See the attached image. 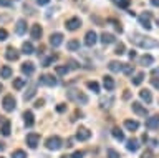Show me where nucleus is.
Instances as JSON below:
<instances>
[{
  "instance_id": "nucleus-1",
  "label": "nucleus",
  "mask_w": 159,
  "mask_h": 158,
  "mask_svg": "<svg viewBox=\"0 0 159 158\" xmlns=\"http://www.w3.org/2000/svg\"><path fill=\"white\" fill-rule=\"evenodd\" d=\"M129 40H131V43H134L136 47L144 48V50H149V48H159V42L157 40H154V38H151V37L139 35V33H133Z\"/></svg>"
},
{
  "instance_id": "nucleus-2",
  "label": "nucleus",
  "mask_w": 159,
  "mask_h": 158,
  "mask_svg": "<svg viewBox=\"0 0 159 158\" xmlns=\"http://www.w3.org/2000/svg\"><path fill=\"white\" fill-rule=\"evenodd\" d=\"M66 97H68V100L78 103V105H86L88 103V97L84 95L83 92L76 90V88H70V90L66 92Z\"/></svg>"
},
{
  "instance_id": "nucleus-3",
  "label": "nucleus",
  "mask_w": 159,
  "mask_h": 158,
  "mask_svg": "<svg viewBox=\"0 0 159 158\" xmlns=\"http://www.w3.org/2000/svg\"><path fill=\"white\" fill-rule=\"evenodd\" d=\"M45 146L48 148V150H53V151H57V150H60V148L63 146V141H61V138L60 136H50L47 141H45Z\"/></svg>"
},
{
  "instance_id": "nucleus-4",
  "label": "nucleus",
  "mask_w": 159,
  "mask_h": 158,
  "mask_svg": "<svg viewBox=\"0 0 159 158\" xmlns=\"http://www.w3.org/2000/svg\"><path fill=\"white\" fill-rule=\"evenodd\" d=\"M2 107L5 112H13L15 107H17V100L13 98V95H5L2 100Z\"/></svg>"
},
{
  "instance_id": "nucleus-5",
  "label": "nucleus",
  "mask_w": 159,
  "mask_h": 158,
  "mask_svg": "<svg viewBox=\"0 0 159 158\" xmlns=\"http://www.w3.org/2000/svg\"><path fill=\"white\" fill-rule=\"evenodd\" d=\"M139 20V25H141L143 28H146V30H151V12H143L141 15L138 17Z\"/></svg>"
},
{
  "instance_id": "nucleus-6",
  "label": "nucleus",
  "mask_w": 159,
  "mask_h": 158,
  "mask_svg": "<svg viewBox=\"0 0 159 158\" xmlns=\"http://www.w3.org/2000/svg\"><path fill=\"white\" fill-rule=\"evenodd\" d=\"M65 27H66V30L75 32V30H78V28L81 27V20H80L78 17H71V18H68V20L65 22Z\"/></svg>"
},
{
  "instance_id": "nucleus-7",
  "label": "nucleus",
  "mask_w": 159,
  "mask_h": 158,
  "mask_svg": "<svg viewBox=\"0 0 159 158\" xmlns=\"http://www.w3.org/2000/svg\"><path fill=\"white\" fill-rule=\"evenodd\" d=\"M75 136H76V140H80V141H86V140H89V136H91V132L84 127H80Z\"/></svg>"
},
{
  "instance_id": "nucleus-8",
  "label": "nucleus",
  "mask_w": 159,
  "mask_h": 158,
  "mask_svg": "<svg viewBox=\"0 0 159 158\" xmlns=\"http://www.w3.org/2000/svg\"><path fill=\"white\" fill-rule=\"evenodd\" d=\"M131 108H133V112L136 113L138 117H148V108L144 105H141L139 102H133Z\"/></svg>"
},
{
  "instance_id": "nucleus-9",
  "label": "nucleus",
  "mask_w": 159,
  "mask_h": 158,
  "mask_svg": "<svg viewBox=\"0 0 159 158\" xmlns=\"http://www.w3.org/2000/svg\"><path fill=\"white\" fill-rule=\"evenodd\" d=\"M40 83H42V85H47V87H57L58 80L53 75H42L40 77Z\"/></svg>"
},
{
  "instance_id": "nucleus-10",
  "label": "nucleus",
  "mask_w": 159,
  "mask_h": 158,
  "mask_svg": "<svg viewBox=\"0 0 159 158\" xmlns=\"http://www.w3.org/2000/svg\"><path fill=\"white\" fill-rule=\"evenodd\" d=\"M61 43H63V33L57 32V33H52V35H50V45H52L53 48L60 47Z\"/></svg>"
},
{
  "instance_id": "nucleus-11",
  "label": "nucleus",
  "mask_w": 159,
  "mask_h": 158,
  "mask_svg": "<svg viewBox=\"0 0 159 158\" xmlns=\"http://www.w3.org/2000/svg\"><path fill=\"white\" fill-rule=\"evenodd\" d=\"M96 42H98V35H96V32H93V30L86 32V35H84V45H86V47H93Z\"/></svg>"
},
{
  "instance_id": "nucleus-12",
  "label": "nucleus",
  "mask_w": 159,
  "mask_h": 158,
  "mask_svg": "<svg viewBox=\"0 0 159 158\" xmlns=\"http://www.w3.org/2000/svg\"><path fill=\"white\" fill-rule=\"evenodd\" d=\"M18 57H20V52H18L15 47H8L7 50H5V58H7V60H10V62L18 60Z\"/></svg>"
},
{
  "instance_id": "nucleus-13",
  "label": "nucleus",
  "mask_w": 159,
  "mask_h": 158,
  "mask_svg": "<svg viewBox=\"0 0 159 158\" xmlns=\"http://www.w3.org/2000/svg\"><path fill=\"white\" fill-rule=\"evenodd\" d=\"M40 143V135L38 133H28L27 135V145L30 148H37Z\"/></svg>"
},
{
  "instance_id": "nucleus-14",
  "label": "nucleus",
  "mask_w": 159,
  "mask_h": 158,
  "mask_svg": "<svg viewBox=\"0 0 159 158\" xmlns=\"http://www.w3.org/2000/svg\"><path fill=\"white\" fill-rule=\"evenodd\" d=\"M146 128H149V130H156V128H159V115L149 117L146 120Z\"/></svg>"
},
{
  "instance_id": "nucleus-15",
  "label": "nucleus",
  "mask_w": 159,
  "mask_h": 158,
  "mask_svg": "<svg viewBox=\"0 0 159 158\" xmlns=\"http://www.w3.org/2000/svg\"><path fill=\"white\" fill-rule=\"evenodd\" d=\"M42 33H43V30H42V27H40L38 23H35V25H32L30 35H32L33 40H40V38H42Z\"/></svg>"
},
{
  "instance_id": "nucleus-16",
  "label": "nucleus",
  "mask_w": 159,
  "mask_h": 158,
  "mask_svg": "<svg viewBox=\"0 0 159 158\" xmlns=\"http://www.w3.org/2000/svg\"><path fill=\"white\" fill-rule=\"evenodd\" d=\"M22 73H25L27 77H30V75H33V72H35V65L32 62H25V63H22Z\"/></svg>"
},
{
  "instance_id": "nucleus-17",
  "label": "nucleus",
  "mask_w": 159,
  "mask_h": 158,
  "mask_svg": "<svg viewBox=\"0 0 159 158\" xmlns=\"http://www.w3.org/2000/svg\"><path fill=\"white\" fill-rule=\"evenodd\" d=\"M23 122H25V127H33V123H35V117H33V113L27 110V112H23Z\"/></svg>"
},
{
  "instance_id": "nucleus-18",
  "label": "nucleus",
  "mask_w": 159,
  "mask_h": 158,
  "mask_svg": "<svg viewBox=\"0 0 159 158\" xmlns=\"http://www.w3.org/2000/svg\"><path fill=\"white\" fill-rule=\"evenodd\" d=\"M35 93H37V85H35V83H32V85L28 87V90L23 93V100H25V102L32 100V98L35 97Z\"/></svg>"
},
{
  "instance_id": "nucleus-19",
  "label": "nucleus",
  "mask_w": 159,
  "mask_h": 158,
  "mask_svg": "<svg viewBox=\"0 0 159 158\" xmlns=\"http://www.w3.org/2000/svg\"><path fill=\"white\" fill-rule=\"evenodd\" d=\"M126 148H128V151H138L139 150V141L136 140V138H129V140L126 141Z\"/></svg>"
},
{
  "instance_id": "nucleus-20",
  "label": "nucleus",
  "mask_w": 159,
  "mask_h": 158,
  "mask_svg": "<svg viewBox=\"0 0 159 158\" xmlns=\"http://www.w3.org/2000/svg\"><path fill=\"white\" fill-rule=\"evenodd\" d=\"M103 85H104V88H106L108 92H113L114 90V80H113V77L104 75L103 77Z\"/></svg>"
},
{
  "instance_id": "nucleus-21",
  "label": "nucleus",
  "mask_w": 159,
  "mask_h": 158,
  "mask_svg": "<svg viewBox=\"0 0 159 158\" xmlns=\"http://www.w3.org/2000/svg\"><path fill=\"white\" fill-rule=\"evenodd\" d=\"M99 40H101L103 45H111V43H114V35L103 32V33H101V37H99Z\"/></svg>"
},
{
  "instance_id": "nucleus-22",
  "label": "nucleus",
  "mask_w": 159,
  "mask_h": 158,
  "mask_svg": "<svg viewBox=\"0 0 159 158\" xmlns=\"http://www.w3.org/2000/svg\"><path fill=\"white\" fill-rule=\"evenodd\" d=\"M15 32L18 33V35H23L25 32H27V22L23 20V18H20L17 22V25H15Z\"/></svg>"
},
{
  "instance_id": "nucleus-23",
  "label": "nucleus",
  "mask_w": 159,
  "mask_h": 158,
  "mask_svg": "<svg viewBox=\"0 0 159 158\" xmlns=\"http://www.w3.org/2000/svg\"><path fill=\"white\" fill-rule=\"evenodd\" d=\"M108 68H109V70H111L113 73L123 72V63H121V62H116V60H113V62H109Z\"/></svg>"
},
{
  "instance_id": "nucleus-24",
  "label": "nucleus",
  "mask_w": 159,
  "mask_h": 158,
  "mask_svg": "<svg viewBox=\"0 0 159 158\" xmlns=\"http://www.w3.org/2000/svg\"><path fill=\"white\" fill-rule=\"evenodd\" d=\"M124 128L129 132H136L139 128V123L136 120H124Z\"/></svg>"
},
{
  "instance_id": "nucleus-25",
  "label": "nucleus",
  "mask_w": 159,
  "mask_h": 158,
  "mask_svg": "<svg viewBox=\"0 0 159 158\" xmlns=\"http://www.w3.org/2000/svg\"><path fill=\"white\" fill-rule=\"evenodd\" d=\"M139 63H141V65H144V67L152 65V63H154V58H152V55H149V53H146V55H143L141 58H139Z\"/></svg>"
},
{
  "instance_id": "nucleus-26",
  "label": "nucleus",
  "mask_w": 159,
  "mask_h": 158,
  "mask_svg": "<svg viewBox=\"0 0 159 158\" xmlns=\"http://www.w3.org/2000/svg\"><path fill=\"white\" fill-rule=\"evenodd\" d=\"M33 52H35V48H33V45H32V42H23L22 53H25V55H32Z\"/></svg>"
},
{
  "instance_id": "nucleus-27",
  "label": "nucleus",
  "mask_w": 159,
  "mask_h": 158,
  "mask_svg": "<svg viewBox=\"0 0 159 158\" xmlns=\"http://www.w3.org/2000/svg\"><path fill=\"white\" fill-rule=\"evenodd\" d=\"M13 75V72H12V68H10L8 65H3L2 68H0V77L2 78H10Z\"/></svg>"
},
{
  "instance_id": "nucleus-28",
  "label": "nucleus",
  "mask_w": 159,
  "mask_h": 158,
  "mask_svg": "<svg viewBox=\"0 0 159 158\" xmlns=\"http://www.w3.org/2000/svg\"><path fill=\"white\" fill-rule=\"evenodd\" d=\"M139 97H141V100L146 102V103L152 102V95H151V92H149V90H141V92H139Z\"/></svg>"
},
{
  "instance_id": "nucleus-29",
  "label": "nucleus",
  "mask_w": 159,
  "mask_h": 158,
  "mask_svg": "<svg viewBox=\"0 0 159 158\" xmlns=\"http://www.w3.org/2000/svg\"><path fill=\"white\" fill-rule=\"evenodd\" d=\"M0 133H2L3 136H8V135H10V122H8V120H3V122H2Z\"/></svg>"
},
{
  "instance_id": "nucleus-30",
  "label": "nucleus",
  "mask_w": 159,
  "mask_h": 158,
  "mask_svg": "<svg viewBox=\"0 0 159 158\" xmlns=\"http://www.w3.org/2000/svg\"><path fill=\"white\" fill-rule=\"evenodd\" d=\"M111 133H113V136H114V140H118V141H123V140H124V133L121 132V128H118V127H114Z\"/></svg>"
},
{
  "instance_id": "nucleus-31",
  "label": "nucleus",
  "mask_w": 159,
  "mask_h": 158,
  "mask_svg": "<svg viewBox=\"0 0 159 158\" xmlns=\"http://www.w3.org/2000/svg\"><path fill=\"white\" fill-rule=\"evenodd\" d=\"M25 83H27L25 78H13V88L15 90H22V88L25 87Z\"/></svg>"
},
{
  "instance_id": "nucleus-32",
  "label": "nucleus",
  "mask_w": 159,
  "mask_h": 158,
  "mask_svg": "<svg viewBox=\"0 0 159 158\" xmlns=\"http://www.w3.org/2000/svg\"><path fill=\"white\" fill-rule=\"evenodd\" d=\"M143 80H144V73L143 72H139V73H136V75H134L133 78H131V82H133V85H141L143 83Z\"/></svg>"
},
{
  "instance_id": "nucleus-33",
  "label": "nucleus",
  "mask_w": 159,
  "mask_h": 158,
  "mask_svg": "<svg viewBox=\"0 0 159 158\" xmlns=\"http://www.w3.org/2000/svg\"><path fill=\"white\" fill-rule=\"evenodd\" d=\"M66 48H68V50H71V52L80 50V42H78V40H70V42L66 43Z\"/></svg>"
},
{
  "instance_id": "nucleus-34",
  "label": "nucleus",
  "mask_w": 159,
  "mask_h": 158,
  "mask_svg": "<svg viewBox=\"0 0 159 158\" xmlns=\"http://www.w3.org/2000/svg\"><path fill=\"white\" fill-rule=\"evenodd\" d=\"M57 58H58L57 55H50V57H47V58H45V60L42 62V67H50L53 62H57Z\"/></svg>"
},
{
  "instance_id": "nucleus-35",
  "label": "nucleus",
  "mask_w": 159,
  "mask_h": 158,
  "mask_svg": "<svg viewBox=\"0 0 159 158\" xmlns=\"http://www.w3.org/2000/svg\"><path fill=\"white\" fill-rule=\"evenodd\" d=\"M99 103H101V108H108V107H111V103H113V97H103L101 100H99Z\"/></svg>"
},
{
  "instance_id": "nucleus-36",
  "label": "nucleus",
  "mask_w": 159,
  "mask_h": 158,
  "mask_svg": "<svg viewBox=\"0 0 159 158\" xmlns=\"http://www.w3.org/2000/svg\"><path fill=\"white\" fill-rule=\"evenodd\" d=\"M55 70H57L58 75H66V73L70 72V68H68V65H58Z\"/></svg>"
},
{
  "instance_id": "nucleus-37",
  "label": "nucleus",
  "mask_w": 159,
  "mask_h": 158,
  "mask_svg": "<svg viewBox=\"0 0 159 158\" xmlns=\"http://www.w3.org/2000/svg\"><path fill=\"white\" fill-rule=\"evenodd\" d=\"M86 87H88L93 93H99V85H98L96 82H88V83H86Z\"/></svg>"
},
{
  "instance_id": "nucleus-38",
  "label": "nucleus",
  "mask_w": 159,
  "mask_h": 158,
  "mask_svg": "<svg viewBox=\"0 0 159 158\" xmlns=\"http://www.w3.org/2000/svg\"><path fill=\"white\" fill-rule=\"evenodd\" d=\"M133 72H134L133 65H129V63H123V73H124V75H131Z\"/></svg>"
},
{
  "instance_id": "nucleus-39",
  "label": "nucleus",
  "mask_w": 159,
  "mask_h": 158,
  "mask_svg": "<svg viewBox=\"0 0 159 158\" xmlns=\"http://www.w3.org/2000/svg\"><path fill=\"white\" fill-rule=\"evenodd\" d=\"M12 158H27V153L23 150H15L12 151Z\"/></svg>"
},
{
  "instance_id": "nucleus-40",
  "label": "nucleus",
  "mask_w": 159,
  "mask_h": 158,
  "mask_svg": "<svg viewBox=\"0 0 159 158\" xmlns=\"http://www.w3.org/2000/svg\"><path fill=\"white\" fill-rule=\"evenodd\" d=\"M68 68L70 70H76V68H80V63L76 60H73V58H70L68 60Z\"/></svg>"
},
{
  "instance_id": "nucleus-41",
  "label": "nucleus",
  "mask_w": 159,
  "mask_h": 158,
  "mask_svg": "<svg viewBox=\"0 0 159 158\" xmlns=\"http://www.w3.org/2000/svg\"><path fill=\"white\" fill-rule=\"evenodd\" d=\"M116 3H118V7H121V8H128L129 3H131V0H116Z\"/></svg>"
},
{
  "instance_id": "nucleus-42",
  "label": "nucleus",
  "mask_w": 159,
  "mask_h": 158,
  "mask_svg": "<svg viewBox=\"0 0 159 158\" xmlns=\"http://www.w3.org/2000/svg\"><path fill=\"white\" fill-rule=\"evenodd\" d=\"M124 52H126V47H124V43H119V45L116 47V50H114V53H116V55H123Z\"/></svg>"
},
{
  "instance_id": "nucleus-43",
  "label": "nucleus",
  "mask_w": 159,
  "mask_h": 158,
  "mask_svg": "<svg viewBox=\"0 0 159 158\" xmlns=\"http://www.w3.org/2000/svg\"><path fill=\"white\" fill-rule=\"evenodd\" d=\"M108 158H121V155L116 151V150H113V148H109L108 150Z\"/></svg>"
},
{
  "instance_id": "nucleus-44",
  "label": "nucleus",
  "mask_w": 159,
  "mask_h": 158,
  "mask_svg": "<svg viewBox=\"0 0 159 158\" xmlns=\"http://www.w3.org/2000/svg\"><path fill=\"white\" fill-rule=\"evenodd\" d=\"M7 38H8L7 30H5V28H0V42H5Z\"/></svg>"
},
{
  "instance_id": "nucleus-45",
  "label": "nucleus",
  "mask_w": 159,
  "mask_h": 158,
  "mask_svg": "<svg viewBox=\"0 0 159 158\" xmlns=\"http://www.w3.org/2000/svg\"><path fill=\"white\" fill-rule=\"evenodd\" d=\"M13 0H0V7H12Z\"/></svg>"
},
{
  "instance_id": "nucleus-46",
  "label": "nucleus",
  "mask_w": 159,
  "mask_h": 158,
  "mask_svg": "<svg viewBox=\"0 0 159 158\" xmlns=\"http://www.w3.org/2000/svg\"><path fill=\"white\" fill-rule=\"evenodd\" d=\"M151 85L156 88V90H159V78H156V77L151 78Z\"/></svg>"
},
{
  "instance_id": "nucleus-47",
  "label": "nucleus",
  "mask_w": 159,
  "mask_h": 158,
  "mask_svg": "<svg viewBox=\"0 0 159 158\" xmlns=\"http://www.w3.org/2000/svg\"><path fill=\"white\" fill-rule=\"evenodd\" d=\"M57 112H58V113H63V112H66V105H65V103H60V105L57 107Z\"/></svg>"
},
{
  "instance_id": "nucleus-48",
  "label": "nucleus",
  "mask_w": 159,
  "mask_h": 158,
  "mask_svg": "<svg viewBox=\"0 0 159 158\" xmlns=\"http://www.w3.org/2000/svg\"><path fill=\"white\" fill-rule=\"evenodd\" d=\"M83 156H84V151H80V150L75 151L73 155H71V158H83Z\"/></svg>"
},
{
  "instance_id": "nucleus-49",
  "label": "nucleus",
  "mask_w": 159,
  "mask_h": 158,
  "mask_svg": "<svg viewBox=\"0 0 159 158\" xmlns=\"http://www.w3.org/2000/svg\"><path fill=\"white\" fill-rule=\"evenodd\" d=\"M141 158H152V151H151V150H146V151L141 155Z\"/></svg>"
},
{
  "instance_id": "nucleus-50",
  "label": "nucleus",
  "mask_w": 159,
  "mask_h": 158,
  "mask_svg": "<svg viewBox=\"0 0 159 158\" xmlns=\"http://www.w3.org/2000/svg\"><path fill=\"white\" fill-rule=\"evenodd\" d=\"M38 5H47V3H50V0H37Z\"/></svg>"
},
{
  "instance_id": "nucleus-51",
  "label": "nucleus",
  "mask_w": 159,
  "mask_h": 158,
  "mask_svg": "<svg viewBox=\"0 0 159 158\" xmlns=\"http://www.w3.org/2000/svg\"><path fill=\"white\" fill-rule=\"evenodd\" d=\"M151 5L152 7H159V0H151Z\"/></svg>"
},
{
  "instance_id": "nucleus-52",
  "label": "nucleus",
  "mask_w": 159,
  "mask_h": 158,
  "mask_svg": "<svg viewBox=\"0 0 159 158\" xmlns=\"http://www.w3.org/2000/svg\"><path fill=\"white\" fill-rule=\"evenodd\" d=\"M128 55H129V58H134V57H136V52H134V50H131V52L128 53Z\"/></svg>"
},
{
  "instance_id": "nucleus-53",
  "label": "nucleus",
  "mask_w": 159,
  "mask_h": 158,
  "mask_svg": "<svg viewBox=\"0 0 159 158\" xmlns=\"http://www.w3.org/2000/svg\"><path fill=\"white\" fill-rule=\"evenodd\" d=\"M152 75H154V77H157V75H159V67H157V68H154V70H152Z\"/></svg>"
},
{
  "instance_id": "nucleus-54",
  "label": "nucleus",
  "mask_w": 159,
  "mask_h": 158,
  "mask_svg": "<svg viewBox=\"0 0 159 158\" xmlns=\"http://www.w3.org/2000/svg\"><path fill=\"white\" fill-rule=\"evenodd\" d=\"M43 105V100H38L37 103H35V107H37V108H40V107H42Z\"/></svg>"
},
{
  "instance_id": "nucleus-55",
  "label": "nucleus",
  "mask_w": 159,
  "mask_h": 158,
  "mask_svg": "<svg viewBox=\"0 0 159 158\" xmlns=\"http://www.w3.org/2000/svg\"><path fill=\"white\" fill-rule=\"evenodd\" d=\"M128 98H129V90L124 92V100H128Z\"/></svg>"
},
{
  "instance_id": "nucleus-56",
  "label": "nucleus",
  "mask_w": 159,
  "mask_h": 158,
  "mask_svg": "<svg viewBox=\"0 0 159 158\" xmlns=\"http://www.w3.org/2000/svg\"><path fill=\"white\" fill-rule=\"evenodd\" d=\"M141 140H143L144 143H146V141H148V135H146V133H144V135H143V138H141Z\"/></svg>"
},
{
  "instance_id": "nucleus-57",
  "label": "nucleus",
  "mask_w": 159,
  "mask_h": 158,
  "mask_svg": "<svg viewBox=\"0 0 159 158\" xmlns=\"http://www.w3.org/2000/svg\"><path fill=\"white\" fill-rule=\"evenodd\" d=\"M5 150V145H3V143H0V151H3Z\"/></svg>"
},
{
  "instance_id": "nucleus-58",
  "label": "nucleus",
  "mask_w": 159,
  "mask_h": 158,
  "mask_svg": "<svg viewBox=\"0 0 159 158\" xmlns=\"http://www.w3.org/2000/svg\"><path fill=\"white\" fill-rule=\"evenodd\" d=\"M2 88H3V87H2V83H0V92H2Z\"/></svg>"
},
{
  "instance_id": "nucleus-59",
  "label": "nucleus",
  "mask_w": 159,
  "mask_h": 158,
  "mask_svg": "<svg viewBox=\"0 0 159 158\" xmlns=\"http://www.w3.org/2000/svg\"><path fill=\"white\" fill-rule=\"evenodd\" d=\"M157 25H159V18H157Z\"/></svg>"
},
{
  "instance_id": "nucleus-60",
  "label": "nucleus",
  "mask_w": 159,
  "mask_h": 158,
  "mask_svg": "<svg viewBox=\"0 0 159 158\" xmlns=\"http://www.w3.org/2000/svg\"><path fill=\"white\" fill-rule=\"evenodd\" d=\"M61 158H68V156H61Z\"/></svg>"
},
{
  "instance_id": "nucleus-61",
  "label": "nucleus",
  "mask_w": 159,
  "mask_h": 158,
  "mask_svg": "<svg viewBox=\"0 0 159 158\" xmlns=\"http://www.w3.org/2000/svg\"><path fill=\"white\" fill-rule=\"evenodd\" d=\"M0 158H3V156H0Z\"/></svg>"
}]
</instances>
